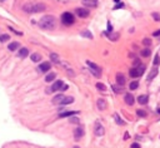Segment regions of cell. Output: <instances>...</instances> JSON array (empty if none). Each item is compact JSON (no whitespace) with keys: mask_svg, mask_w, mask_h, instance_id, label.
<instances>
[{"mask_svg":"<svg viewBox=\"0 0 160 148\" xmlns=\"http://www.w3.org/2000/svg\"><path fill=\"white\" fill-rule=\"evenodd\" d=\"M66 89H68V85H64V87H63V89H61V91H66Z\"/></svg>","mask_w":160,"mask_h":148,"instance_id":"41","label":"cell"},{"mask_svg":"<svg viewBox=\"0 0 160 148\" xmlns=\"http://www.w3.org/2000/svg\"><path fill=\"white\" fill-rule=\"evenodd\" d=\"M64 99H65V95L64 94H58L55 97L53 98V103L54 104H63Z\"/></svg>","mask_w":160,"mask_h":148,"instance_id":"11","label":"cell"},{"mask_svg":"<svg viewBox=\"0 0 160 148\" xmlns=\"http://www.w3.org/2000/svg\"><path fill=\"white\" fill-rule=\"evenodd\" d=\"M153 35H154V36H159V35H160V29H158L156 32L153 33Z\"/></svg>","mask_w":160,"mask_h":148,"instance_id":"39","label":"cell"},{"mask_svg":"<svg viewBox=\"0 0 160 148\" xmlns=\"http://www.w3.org/2000/svg\"><path fill=\"white\" fill-rule=\"evenodd\" d=\"M159 63H160V57H159V54H156L155 59H154V61H153V64H154V65H159Z\"/></svg>","mask_w":160,"mask_h":148,"instance_id":"34","label":"cell"},{"mask_svg":"<svg viewBox=\"0 0 160 148\" xmlns=\"http://www.w3.org/2000/svg\"><path fill=\"white\" fill-rule=\"evenodd\" d=\"M96 88L99 89L100 92H105V91H106V87H105V84H103V83H96Z\"/></svg>","mask_w":160,"mask_h":148,"instance_id":"28","label":"cell"},{"mask_svg":"<svg viewBox=\"0 0 160 148\" xmlns=\"http://www.w3.org/2000/svg\"><path fill=\"white\" fill-rule=\"evenodd\" d=\"M74 22H75V18H74V15L71 13L66 11L61 15V23L64 25H71V24H74Z\"/></svg>","mask_w":160,"mask_h":148,"instance_id":"3","label":"cell"},{"mask_svg":"<svg viewBox=\"0 0 160 148\" xmlns=\"http://www.w3.org/2000/svg\"><path fill=\"white\" fill-rule=\"evenodd\" d=\"M114 3H120V0H114Z\"/></svg>","mask_w":160,"mask_h":148,"instance_id":"42","label":"cell"},{"mask_svg":"<svg viewBox=\"0 0 160 148\" xmlns=\"http://www.w3.org/2000/svg\"><path fill=\"white\" fill-rule=\"evenodd\" d=\"M150 54H151V51H150V49H149V48H145V49L141 50V55L145 57V58H148Z\"/></svg>","mask_w":160,"mask_h":148,"instance_id":"24","label":"cell"},{"mask_svg":"<svg viewBox=\"0 0 160 148\" xmlns=\"http://www.w3.org/2000/svg\"><path fill=\"white\" fill-rule=\"evenodd\" d=\"M50 67H52V64L48 63V61H44V63H42L38 67V70L40 72V73H46V72L50 70Z\"/></svg>","mask_w":160,"mask_h":148,"instance_id":"9","label":"cell"},{"mask_svg":"<svg viewBox=\"0 0 160 148\" xmlns=\"http://www.w3.org/2000/svg\"><path fill=\"white\" fill-rule=\"evenodd\" d=\"M151 16H153V18H154V19L156 20V22H160V15L158 14V13H153V14H151Z\"/></svg>","mask_w":160,"mask_h":148,"instance_id":"36","label":"cell"},{"mask_svg":"<svg viewBox=\"0 0 160 148\" xmlns=\"http://www.w3.org/2000/svg\"><path fill=\"white\" fill-rule=\"evenodd\" d=\"M96 105H98V108H99L100 111H104V109L106 108V101H105V99H103V98L98 99Z\"/></svg>","mask_w":160,"mask_h":148,"instance_id":"14","label":"cell"},{"mask_svg":"<svg viewBox=\"0 0 160 148\" xmlns=\"http://www.w3.org/2000/svg\"><path fill=\"white\" fill-rule=\"evenodd\" d=\"M75 13L78 14V16H80V18H86V16H89V14H90V10H88L85 8H78V9H75Z\"/></svg>","mask_w":160,"mask_h":148,"instance_id":"8","label":"cell"},{"mask_svg":"<svg viewBox=\"0 0 160 148\" xmlns=\"http://www.w3.org/2000/svg\"><path fill=\"white\" fill-rule=\"evenodd\" d=\"M78 111H66V112H61L59 113V117L60 118H64V117H71L73 114H76Z\"/></svg>","mask_w":160,"mask_h":148,"instance_id":"16","label":"cell"},{"mask_svg":"<svg viewBox=\"0 0 160 148\" xmlns=\"http://www.w3.org/2000/svg\"><path fill=\"white\" fill-rule=\"evenodd\" d=\"M28 54H29V50L26 49V48H21V49H19V51H18V55L20 58H25Z\"/></svg>","mask_w":160,"mask_h":148,"instance_id":"19","label":"cell"},{"mask_svg":"<svg viewBox=\"0 0 160 148\" xmlns=\"http://www.w3.org/2000/svg\"><path fill=\"white\" fill-rule=\"evenodd\" d=\"M74 102V98L73 97H65V99H64L63 102V105H66V104H70V103Z\"/></svg>","mask_w":160,"mask_h":148,"instance_id":"25","label":"cell"},{"mask_svg":"<svg viewBox=\"0 0 160 148\" xmlns=\"http://www.w3.org/2000/svg\"><path fill=\"white\" fill-rule=\"evenodd\" d=\"M138 102L140 103V104H146L148 103V95H139L138 97Z\"/></svg>","mask_w":160,"mask_h":148,"instance_id":"21","label":"cell"},{"mask_svg":"<svg viewBox=\"0 0 160 148\" xmlns=\"http://www.w3.org/2000/svg\"><path fill=\"white\" fill-rule=\"evenodd\" d=\"M31 60L34 61V63H38V61L42 60V55L38 54V53H34V54H31Z\"/></svg>","mask_w":160,"mask_h":148,"instance_id":"22","label":"cell"},{"mask_svg":"<svg viewBox=\"0 0 160 148\" xmlns=\"http://www.w3.org/2000/svg\"><path fill=\"white\" fill-rule=\"evenodd\" d=\"M10 39V36L8 35V34H1L0 35V42L1 43H4V42H6V40H9Z\"/></svg>","mask_w":160,"mask_h":148,"instance_id":"29","label":"cell"},{"mask_svg":"<svg viewBox=\"0 0 160 148\" xmlns=\"http://www.w3.org/2000/svg\"><path fill=\"white\" fill-rule=\"evenodd\" d=\"M131 148H140V144H139V143H133Z\"/></svg>","mask_w":160,"mask_h":148,"instance_id":"38","label":"cell"},{"mask_svg":"<svg viewBox=\"0 0 160 148\" xmlns=\"http://www.w3.org/2000/svg\"><path fill=\"white\" fill-rule=\"evenodd\" d=\"M106 35L109 36L110 40H116L119 38V34H111V33H106Z\"/></svg>","mask_w":160,"mask_h":148,"instance_id":"27","label":"cell"},{"mask_svg":"<svg viewBox=\"0 0 160 148\" xmlns=\"http://www.w3.org/2000/svg\"><path fill=\"white\" fill-rule=\"evenodd\" d=\"M124 101H125V103H127L128 105H133L134 104V97H133V94H130V93H127V94L124 95Z\"/></svg>","mask_w":160,"mask_h":148,"instance_id":"12","label":"cell"},{"mask_svg":"<svg viewBox=\"0 0 160 148\" xmlns=\"http://www.w3.org/2000/svg\"><path fill=\"white\" fill-rule=\"evenodd\" d=\"M74 148H79V147H78V146H75V147H74Z\"/></svg>","mask_w":160,"mask_h":148,"instance_id":"44","label":"cell"},{"mask_svg":"<svg viewBox=\"0 0 160 148\" xmlns=\"http://www.w3.org/2000/svg\"><path fill=\"white\" fill-rule=\"evenodd\" d=\"M143 44H144V45H146V47H150V45H151V42H150V39L145 38V39L143 40Z\"/></svg>","mask_w":160,"mask_h":148,"instance_id":"35","label":"cell"},{"mask_svg":"<svg viewBox=\"0 0 160 148\" xmlns=\"http://www.w3.org/2000/svg\"><path fill=\"white\" fill-rule=\"evenodd\" d=\"M46 9V5L43 3H28L23 6V10L28 14H33V13H40Z\"/></svg>","mask_w":160,"mask_h":148,"instance_id":"2","label":"cell"},{"mask_svg":"<svg viewBox=\"0 0 160 148\" xmlns=\"http://www.w3.org/2000/svg\"><path fill=\"white\" fill-rule=\"evenodd\" d=\"M3 1H4V0H3Z\"/></svg>","mask_w":160,"mask_h":148,"instance_id":"45","label":"cell"},{"mask_svg":"<svg viewBox=\"0 0 160 148\" xmlns=\"http://www.w3.org/2000/svg\"><path fill=\"white\" fill-rule=\"evenodd\" d=\"M64 85H65V84H64L63 80H56L55 83H54L49 89H46V93L49 94V93H53V92H59V91H61V89H63Z\"/></svg>","mask_w":160,"mask_h":148,"instance_id":"5","label":"cell"},{"mask_svg":"<svg viewBox=\"0 0 160 148\" xmlns=\"http://www.w3.org/2000/svg\"><path fill=\"white\" fill-rule=\"evenodd\" d=\"M114 118H115V120H116V123H118V124H120V126H123V124H124V122H123V119L120 118V117H119L118 114H115L114 116Z\"/></svg>","mask_w":160,"mask_h":148,"instance_id":"31","label":"cell"},{"mask_svg":"<svg viewBox=\"0 0 160 148\" xmlns=\"http://www.w3.org/2000/svg\"><path fill=\"white\" fill-rule=\"evenodd\" d=\"M158 113H160V108H159V109H158Z\"/></svg>","mask_w":160,"mask_h":148,"instance_id":"43","label":"cell"},{"mask_svg":"<svg viewBox=\"0 0 160 148\" xmlns=\"http://www.w3.org/2000/svg\"><path fill=\"white\" fill-rule=\"evenodd\" d=\"M55 77H56V74H55V73H50V74H48V75H46L45 80H46V82H49V83H50V82H53L54 79H55Z\"/></svg>","mask_w":160,"mask_h":148,"instance_id":"23","label":"cell"},{"mask_svg":"<svg viewBox=\"0 0 160 148\" xmlns=\"http://www.w3.org/2000/svg\"><path fill=\"white\" fill-rule=\"evenodd\" d=\"M137 114H138L139 117H146V113H145V111H143V109H138V111H137Z\"/></svg>","mask_w":160,"mask_h":148,"instance_id":"33","label":"cell"},{"mask_svg":"<svg viewBox=\"0 0 160 148\" xmlns=\"http://www.w3.org/2000/svg\"><path fill=\"white\" fill-rule=\"evenodd\" d=\"M19 48H20V44H19L18 42H13V43H10V44H9L8 49H9L10 51H14V50H18Z\"/></svg>","mask_w":160,"mask_h":148,"instance_id":"17","label":"cell"},{"mask_svg":"<svg viewBox=\"0 0 160 148\" xmlns=\"http://www.w3.org/2000/svg\"><path fill=\"white\" fill-rule=\"evenodd\" d=\"M125 75L124 74H121V73H118L116 74V83L119 84V85H124L125 84Z\"/></svg>","mask_w":160,"mask_h":148,"instance_id":"15","label":"cell"},{"mask_svg":"<svg viewBox=\"0 0 160 148\" xmlns=\"http://www.w3.org/2000/svg\"><path fill=\"white\" fill-rule=\"evenodd\" d=\"M158 73H159V70L156 69V68H154L153 70H150V73H149V75H148V80L150 82V80H153L156 75H158Z\"/></svg>","mask_w":160,"mask_h":148,"instance_id":"18","label":"cell"},{"mask_svg":"<svg viewBox=\"0 0 160 148\" xmlns=\"http://www.w3.org/2000/svg\"><path fill=\"white\" fill-rule=\"evenodd\" d=\"M50 59L53 60V63H56V64L61 63V60H60V57L58 55V54H55V53H52V54H50Z\"/></svg>","mask_w":160,"mask_h":148,"instance_id":"20","label":"cell"},{"mask_svg":"<svg viewBox=\"0 0 160 148\" xmlns=\"http://www.w3.org/2000/svg\"><path fill=\"white\" fill-rule=\"evenodd\" d=\"M113 89H114L115 93H121V92H123L121 85H120V87H118V85H113Z\"/></svg>","mask_w":160,"mask_h":148,"instance_id":"32","label":"cell"},{"mask_svg":"<svg viewBox=\"0 0 160 148\" xmlns=\"http://www.w3.org/2000/svg\"><path fill=\"white\" fill-rule=\"evenodd\" d=\"M123 6H124V4H121V3H120V4H118L116 6H115L114 10H115V9H119V8H123Z\"/></svg>","mask_w":160,"mask_h":148,"instance_id":"40","label":"cell"},{"mask_svg":"<svg viewBox=\"0 0 160 148\" xmlns=\"http://www.w3.org/2000/svg\"><path fill=\"white\" fill-rule=\"evenodd\" d=\"M81 35H83V36H86V38H89V39H93V34H91L90 32H88V30H84V32L81 33Z\"/></svg>","mask_w":160,"mask_h":148,"instance_id":"30","label":"cell"},{"mask_svg":"<svg viewBox=\"0 0 160 148\" xmlns=\"http://www.w3.org/2000/svg\"><path fill=\"white\" fill-rule=\"evenodd\" d=\"M94 133H95V136H98V137L104 136V133H105V128L100 124L99 122H96V123H95V127H94Z\"/></svg>","mask_w":160,"mask_h":148,"instance_id":"7","label":"cell"},{"mask_svg":"<svg viewBox=\"0 0 160 148\" xmlns=\"http://www.w3.org/2000/svg\"><path fill=\"white\" fill-rule=\"evenodd\" d=\"M70 122L71 123H79V119L78 118H70Z\"/></svg>","mask_w":160,"mask_h":148,"instance_id":"37","label":"cell"},{"mask_svg":"<svg viewBox=\"0 0 160 148\" xmlns=\"http://www.w3.org/2000/svg\"><path fill=\"white\" fill-rule=\"evenodd\" d=\"M81 3L86 8H95L98 5V0H81Z\"/></svg>","mask_w":160,"mask_h":148,"instance_id":"10","label":"cell"},{"mask_svg":"<svg viewBox=\"0 0 160 148\" xmlns=\"http://www.w3.org/2000/svg\"><path fill=\"white\" fill-rule=\"evenodd\" d=\"M86 64L89 65V68H90V72L91 73H93L95 77H98L99 78L100 75H101V69H100V67H98L96 64H94L93 61H90V60H88L86 61Z\"/></svg>","mask_w":160,"mask_h":148,"instance_id":"6","label":"cell"},{"mask_svg":"<svg viewBox=\"0 0 160 148\" xmlns=\"http://www.w3.org/2000/svg\"><path fill=\"white\" fill-rule=\"evenodd\" d=\"M144 69H145L144 65L134 67V68H131V69H130L129 74H130V77H131V78H138V77H140V75H143V73H144Z\"/></svg>","mask_w":160,"mask_h":148,"instance_id":"4","label":"cell"},{"mask_svg":"<svg viewBox=\"0 0 160 148\" xmlns=\"http://www.w3.org/2000/svg\"><path fill=\"white\" fill-rule=\"evenodd\" d=\"M83 136H84V129L81 128V127H78V128L74 130V137H75V139H80Z\"/></svg>","mask_w":160,"mask_h":148,"instance_id":"13","label":"cell"},{"mask_svg":"<svg viewBox=\"0 0 160 148\" xmlns=\"http://www.w3.org/2000/svg\"><path fill=\"white\" fill-rule=\"evenodd\" d=\"M139 87V83L137 80H134V82H131L130 83V85H129V88H130V91H135V89H137Z\"/></svg>","mask_w":160,"mask_h":148,"instance_id":"26","label":"cell"},{"mask_svg":"<svg viewBox=\"0 0 160 148\" xmlns=\"http://www.w3.org/2000/svg\"><path fill=\"white\" fill-rule=\"evenodd\" d=\"M56 25V19L53 15H45L39 20V26L44 30H53Z\"/></svg>","mask_w":160,"mask_h":148,"instance_id":"1","label":"cell"}]
</instances>
